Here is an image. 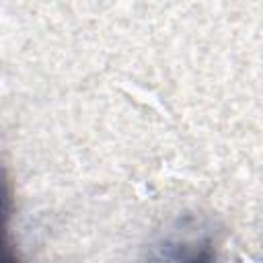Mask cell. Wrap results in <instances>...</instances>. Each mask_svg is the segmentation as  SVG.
Wrapping results in <instances>:
<instances>
[{
  "instance_id": "obj_2",
  "label": "cell",
  "mask_w": 263,
  "mask_h": 263,
  "mask_svg": "<svg viewBox=\"0 0 263 263\" xmlns=\"http://www.w3.org/2000/svg\"><path fill=\"white\" fill-rule=\"evenodd\" d=\"M4 263H18V259H16V255H14L8 238H6V247H4Z\"/></svg>"
},
{
  "instance_id": "obj_1",
  "label": "cell",
  "mask_w": 263,
  "mask_h": 263,
  "mask_svg": "<svg viewBox=\"0 0 263 263\" xmlns=\"http://www.w3.org/2000/svg\"><path fill=\"white\" fill-rule=\"evenodd\" d=\"M216 242L210 226L195 216L179 218L152 245L148 263H214Z\"/></svg>"
}]
</instances>
